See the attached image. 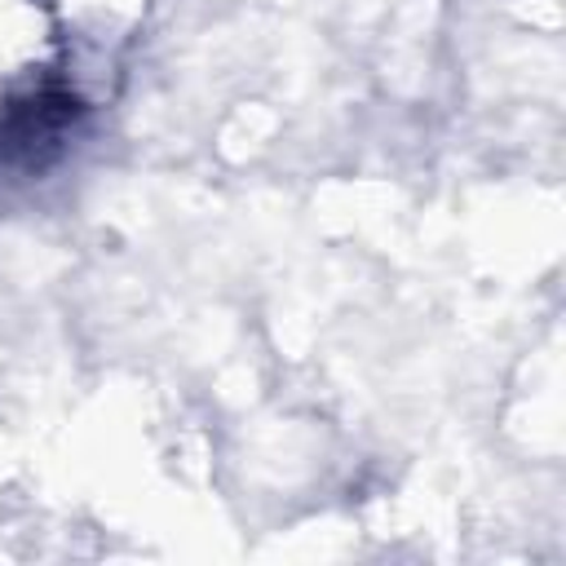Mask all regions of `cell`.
Wrapping results in <instances>:
<instances>
[{
    "instance_id": "1",
    "label": "cell",
    "mask_w": 566,
    "mask_h": 566,
    "mask_svg": "<svg viewBox=\"0 0 566 566\" xmlns=\"http://www.w3.org/2000/svg\"><path fill=\"white\" fill-rule=\"evenodd\" d=\"M80 119L84 102L57 84L9 97L0 106V164L13 172H44L66 150V137Z\"/></svg>"
}]
</instances>
